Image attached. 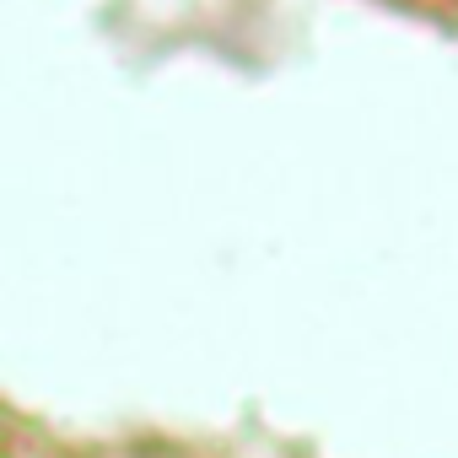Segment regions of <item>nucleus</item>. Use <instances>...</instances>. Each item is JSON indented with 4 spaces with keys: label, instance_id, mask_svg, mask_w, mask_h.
I'll return each mask as SVG.
<instances>
[]
</instances>
